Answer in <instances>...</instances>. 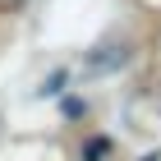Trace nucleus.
I'll list each match as a JSON object with an SVG mask.
<instances>
[{"instance_id":"3","label":"nucleus","mask_w":161,"mask_h":161,"mask_svg":"<svg viewBox=\"0 0 161 161\" xmlns=\"http://www.w3.org/2000/svg\"><path fill=\"white\" fill-rule=\"evenodd\" d=\"M9 5H23V0H9Z\"/></svg>"},{"instance_id":"2","label":"nucleus","mask_w":161,"mask_h":161,"mask_svg":"<svg viewBox=\"0 0 161 161\" xmlns=\"http://www.w3.org/2000/svg\"><path fill=\"white\" fill-rule=\"evenodd\" d=\"M124 60H129V46H111V55H92V69L106 74V69H120Z\"/></svg>"},{"instance_id":"1","label":"nucleus","mask_w":161,"mask_h":161,"mask_svg":"<svg viewBox=\"0 0 161 161\" xmlns=\"http://www.w3.org/2000/svg\"><path fill=\"white\" fill-rule=\"evenodd\" d=\"M106 157H111V138H106V134H92L83 143V161H106Z\"/></svg>"}]
</instances>
